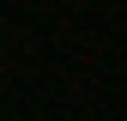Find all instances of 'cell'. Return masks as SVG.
Returning a JSON list of instances; mask_svg holds the SVG:
<instances>
[{
  "label": "cell",
  "mask_w": 127,
  "mask_h": 121,
  "mask_svg": "<svg viewBox=\"0 0 127 121\" xmlns=\"http://www.w3.org/2000/svg\"><path fill=\"white\" fill-rule=\"evenodd\" d=\"M0 67H6V36H0Z\"/></svg>",
  "instance_id": "1"
}]
</instances>
